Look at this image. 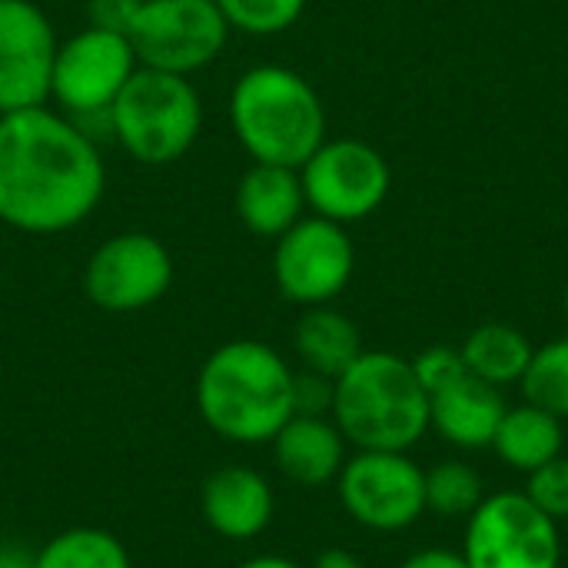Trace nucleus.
Segmentation results:
<instances>
[{"label": "nucleus", "instance_id": "1", "mask_svg": "<svg viewBox=\"0 0 568 568\" xmlns=\"http://www.w3.org/2000/svg\"><path fill=\"white\" fill-rule=\"evenodd\" d=\"M106 193V163L80 123L50 103L0 113V223L53 236L80 226Z\"/></svg>", "mask_w": 568, "mask_h": 568}, {"label": "nucleus", "instance_id": "2", "mask_svg": "<svg viewBox=\"0 0 568 568\" xmlns=\"http://www.w3.org/2000/svg\"><path fill=\"white\" fill-rule=\"evenodd\" d=\"M196 413L236 446H266L296 413V373L260 339L216 346L196 373Z\"/></svg>", "mask_w": 568, "mask_h": 568}, {"label": "nucleus", "instance_id": "3", "mask_svg": "<svg viewBox=\"0 0 568 568\" xmlns=\"http://www.w3.org/2000/svg\"><path fill=\"white\" fill-rule=\"evenodd\" d=\"M230 126L253 163L300 170L326 140V106L293 67L260 63L230 90Z\"/></svg>", "mask_w": 568, "mask_h": 568}, {"label": "nucleus", "instance_id": "4", "mask_svg": "<svg viewBox=\"0 0 568 568\" xmlns=\"http://www.w3.org/2000/svg\"><path fill=\"white\" fill-rule=\"evenodd\" d=\"M329 419L356 449L409 453L429 433V396L409 359L363 349V356L333 383Z\"/></svg>", "mask_w": 568, "mask_h": 568}, {"label": "nucleus", "instance_id": "5", "mask_svg": "<svg viewBox=\"0 0 568 568\" xmlns=\"http://www.w3.org/2000/svg\"><path fill=\"white\" fill-rule=\"evenodd\" d=\"M113 140L143 166L183 160L203 130V100L190 77L136 67L106 110Z\"/></svg>", "mask_w": 568, "mask_h": 568}, {"label": "nucleus", "instance_id": "6", "mask_svg": "<svg viewBox=\"0 0 568 568\" xmlns=\"http://www.w3.org/2000/svg\"><path fill=\"white\" fill-rule=\"evenodd\" d=\"M469 568H559V523L539 513L526 493L506 489L483 499L466 519L463 549Z\"/></svg>", "mask_w": 568, "mask_h": 568}, {"label": "nucleus", "instance_id": "7", "mask_svg": "<svg viewBox=\"0 0 568 568\" xmlns=\"http://www.w3.org/2000/svg\"><path fill=\"white\" fill-rule=\"evenodd\" d=\"M346 516L369 532H406L426 516V469L409 453L356 449L336 476Z\"/></svg>", "mask_w": 568, "mask_h": 568}, {"label": "nucleus", "instance_id": "8", "mask_svg": "<svg viewBox=\"0 0 568 568\" xmlns=\"http://www.w3.org/2000/svg\"><path fill=\"white\" fill-rule=\"evenodd\" d=\"M306 206L339 226L373 216L393 186V170L386 156L353 136L323 140L320 150L300 166Z\"/></svg>", "mask_w": 568, "mask_h": 568}, {"label": "nucleus", "instance_id": "9", "mask_svg": "<svg viewBox=\"0 0 568 568\" xmlns=\"http://www.w3.org/2000/svg\"><path fill=\"white\" fill-rule=\"evenodd\" d=\"M126 37L140 67L190 77L223 53L230 23L216 0H143Z\"/></svg>", "mask_w": 568, "mask_h": 568}, {"label": "nucleus", "instance_id": "10", "mask_svg": "<svg viewBox=\"0 0 568 568\" xmlns=\"http://www.w3.org/2000/svg\"><path fill=\"white\" fill-rule=\"evenodd\" d=\"M356 273V246L346 226L303 216L290 226L273 250V280L283 300L310 310L333 303Z\"/></svg>", "mask_w": 568, "mask_h": 568}, {"label": "nucleus", "instance_id": "11", "mask_svg": "<svg viewBox=\"0 0 568 568\" xmlns=\"http://www.w3.org/2000/svg\"><path fill=\"white\" fill-rule=\"evenodd\" d=\"M136 67L140 63L126 33L83 27L57 47L50 100H57L63 113L73 116H106Z\"/></svg>", "mask_w": 568, "mask_h": 568}, {"label": "nucleus", "instance_id": "12", "mask_svg": "<svg viewBox=\"0 0 568 568\" xmlns=\"http://www.w3.org/2000/svg\"><path fill=\"white\" fill-rule=\"evenodd\" d=\"M173 283V256L140 230L103 240L83 266V293L103 313H140L166 296Z\"/></svg>", "mask_w": 568, "mask_h": 568}, {"label": "nucleus", "instance_id": "13", "mask_svg": "<svg viewBox=\"0 0 568 568\" xmlns=\"http://www.w3.org/2000/svg\"><path fill=\"white\" fill-rule=\"evenodd\" d=\"M57 30L40 3L0 0V113L50 103Z\"/></svg>", "mask_w": 568, "mask_h": 568}, {"label": "nucleus", "instance_id": "14", "mask_svg": "<svg viewBox=\"0 0 568 568\" xmlns=\"http://www.w3.org/2000/svg\"><path fill=\"white\" fill-rule=\"evenodd\" d=\"M276 496L263 473L250 466H223L200 489L203 523L226 542H250L273 523Z\"/></svg>", "mask_w": 568, "mask_h": 568}, {"label": "nucleus", "instance_id": "15", "mask_svg": "<svg viewBox=\"0 0 568 568\" xmlns=\"http://www.w3.org/2000/svg\"><path fill=\"white\" fill-rule=\"evenodd\" d=\"M506 409L503 389L466 373L429 396V429L463 453L493 449Z\"/></svg>", "mask_w": 568, "mask_h": 568}, {"label": "nucleus", "instance_id": "16", "mask_svg": "<svg viewBox=\"0 0 568 568\" xmlns=\"http://www.w3.org/2000/svg\"><path fill=\"white\" fill-rule=\"evenodd\" d=\"M273 446V463L276 469L303 486V489H320L336 483V476L346 466V439L339 426L329 416H306L293 413L286 426L270 439Z\"/></svg>", "mask_w": 568, "mask_h": 568}, {"label": "nucleus", "instance_id": "17", "mask_svg": "<svg viewBox=\"0 0 568 568\" xmlns=\"http://www.w3.org/2000/svg\"><path fill=\"white\" fill-rule=\"evenodd\" d=\"M233 206L240 223L263 240H280L310 210L300 170L276 166V163H253L236 180Z\"/></svg>", "mask_w": 568, "mask_h": 568}, {"label": "nucleus", "instance_id": "18", "mask_svg": "<svg viewBox=\"0 0 568 568\" xmlns=\"http://www.w3.org/2000/svg\"><path fill=\"white\" fill-rule=\"evenodd\" d=\"M293 349H296L303 369L336 379L363 356L366 346H363L359 326L346 313H339L326 303V306H310L300 316V323L293 329Z\"/></svg>", "mask_w": 568, "mask_h": 568}, {"label": "nucleus", "instance_id": "19", "mask_svg": "<svg viewBox=\"0 0 568 568\" xmlns=\"http://www.w3.org/2000/svg\"><path fill=\"white\" fill-rule=\"evenodd\" d=\"M562 446H566L562 419H556L552 413L536 409L529 403L509 406L496 429V439H493V453L499 456V463L523 476L559 459Z\"/></svg>", "mask_w": 568, "mask_h": 568}, {"label": "nucleus", "instance_id": "20", "mask_svg": "<svg viewBox=\"0 0 568 568\" xmlns=\"http://www.w3.org/2000/svg\"><path fill=\"white\" fill-rule=\"evenodd\" d=\"M532 349L536 346L529 343V336L509 323H483L459 346L466 373L496 389L516 386L523 379L532 359Z\"/></svg>", "mask_w": 568, "mask_h": 568}, {"label": "nucleus", "instance_id": "21", "mask_svg": "<svg viewBox=\"0 0 568 568\" xmlns=\"http://www.w3.org/2000/svg\"><path fill=\"white\" fill-rule=\"evenodd\" d=\"M37 568H133L126 546L97 526L57 532L37 549Z\"/></svg>", "mask_w": 568, "mask_h": 568}, {"label": "nucleus", "instance_id": "22", "mask_svg": "<svg viewBox=\"0 0 568 568\" xmlns=\"http://www.w3.org/2000/svg\"><path fill=\"white\" fill-rule=\"evenodd\" d=\"M486 496L483 476L463 459H446L426 469V513H436L439 519H469Z\"/></svg>", "mask_w": 568, "mask_h": 568}, {"label": "nucleus", "instance_id": "23", "mask_svg": "<svg viewBox=\"0 0 568 568\" xmlns=\"http://www.w3.org/2000/svg\"><path fill=\"white\" fill-rule=\"evenodd\" d=\"M529 406L552 413L556 419H568V336L552 339L532 349V359L519 379Z\"/></svg>", "mask_w": 568, "mask_h": 568}, {"label": "nucleus", "instance_id": "24", "mask_svg": "<svg viewBox=\"0 0 568 568\" xmlns=\"http://www.w3.org/2000/svg\"><path fill=\"white\" fill-rule=\"evenodd\" d=\"M230 30L250 37L286 33L306 10V0H216Z\"/></svg>", "mask_w": 568, "mask_h": 568}, {"label": "nucleus", "instance_id": "25", "mask_svg": "<svg viewBox=\"0 0 568 568\" xmlns=\"http://www.w3.org/2000/svg\"><path fill=\"white\" fill-rule=\"evenodd\" d=\"M526 499L546 513L552 523H566L568 519V459L559 456L546 466H539L536 473L526 476Z\"/></svg>", "mask_w": 568, "mask_h": 568}, {"label": "nucleus", "instance_id": "26", "mask_svg": "<svg viewBox=\"0 0 568 568\" xmlns=\"http://www.w3.org/2000/svg\"><path fill=\"white\" fill-rule=\"evenodd\" d=\"M409 363H413V373H416L419 386L426 389V396H433V393L446 389L449 383H456L459 376H466L459 346H429L419 356H413Z\"/></svg>", "mask_w": 568, "mask_h": 568}, {"label": "nucleus", "instance_id": "27", "mask_svg": "<svg viewBox=\"0 0 568 568\" xmlns=\"http://www.w3.org/2000/svg\"><path fill=\"white\" fill-rule=\"evenodd\" d=\"M333 383L320 373H296V413L306 416H329L333 409Z\"/></svg>", "mask_w": 568, "mask_h": 568}, {"label": "nucleus", "instance_id": "28", "mask_svg": "<svg viewBox=\"0 0 568 568\" xmlns=\"http://www.w3.org/2000/svg\"><path fill=\"white\" fill-rule=\"evenodd\" d=\"M143 0H90L87 3V17L90 27L100 30H113V33H130L136 13H140Z\"/></svg>", "mask_w": 568, "mask_h": 568}, {"label": "nucleus", "instance_id": "29", "mask_svg": "<svg viewBox=\"0 0 568 568\" xmlns=\"http://www.w3.org/2000/svg\"><path fill=\"white\" fill-rule=\"evenodd\" d=\"M399 568H469L466 556L456 552V549H423V552H413Z\"/></svg>", "mask_w": 568, "mask_h": 568}, {"label": "nucleus", "instance_id": "30", "mask_svg": "<svg viewBox=\"0 0 568 568\" xmlns=\"http://www.w3.org/2000/svg\"><path fill=\"white\" fill-rule=\"evenodd\" d=\"M0 568H37V552L17 542H0Z\"/></svg>", "mask_w": 568, "mask_h": 568}, {"label": "nucleus", "instance_id": "31", "mask_svg": "<svg viewBox=\"0 0 568 568\" xmlns=\"http://www.w3.org/2000/svg\"><path fill=\"white\" fill-rule=\"evenodd\" d=\"M310 568H363V562L349 549H323Z\"/></svg>", "mask_w": 568, "mask_h": 568}, {"label": "nucleus", "instance_id": "32", "mask_svg": "<svg viewBox=\"0 0 568 568\" xmlns=\"http://www.w3.org/2000/svg\"><path fill=\"white\" fill-rule=\"evenodd\" d=\"M236 568H303L300 562L286 559V556H253L246 562H240Z\"/></svg>", "mask_w": 568, "mask_h": 568}, {"label": "nucleus", "instance_id": "33", "mask_svg": "<svg viewBox=\"0 0 568 568\" xmlns=\"http://www.w3.org/2000/svg\"><path fill=\"white\" fill-rule=\"evenodd\" d=\"M562 313H566V326H568V286H566V300H562Z\"/></svg>", "mask_w": 568, "mask_h": 568}]
</instances>
